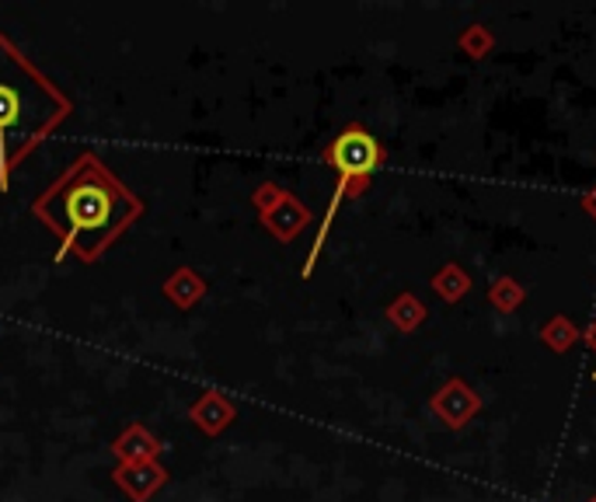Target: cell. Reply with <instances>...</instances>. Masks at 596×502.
I'll return each instance as SVG.
<instances>
[{
    "instance_id": "cell-1",
    "label": "cell",
    "mask_w": 596,
    "mask_h": 502,
    "mask_svg": "<svg viewBox=\"0 0 596 502\" xmlns=\"http://www.w3.org/2000/svg\"><path fill=\"white\" fill-rule=\"evenodd\" d=\"M140 213L143 203L109 172L98 154H80L36 199V216L80 262L102 259L105 248L119 241Z\"/></svg>"
},
{
    "instance_id": "cell-3",
    "label": "cell",
    "mask_w": 596,
    "mask_h": 502,
    "mask_svg": "<svg viewBox=\"0 0 596 502\" xmlns=\"http://www.w3.org/2000/svg\"><path fill=\"white\" fill-rule=\"evenodd\" d=\"M328 161L339 167L342 178H367L380 161V147L367 129L353 126L328 147Z\"/></svg>"
},
{
    "instance_id": "cell-5",
    "label": "cell",
    "mask_w": 596,
    "mask_h": 502,
    "mask_svg": "<svg viewBox=\"0 0 596 502\" xmlns=\"http://www.w3.org/2000/svg\"><path fill=\"white\" fill-rule=\"evenodd\" d=\"M164 290H168V297L175 300V304H181V308H189L192 304V300L199 297V293H203V279H199V276H192V273H178L172 283H168V287H164Z\"/></svg>"
},
{
    "instance_id": "cell-4",
    "label": "cell",
    "mask_w": 596,
    "mask_h": 502,
    "mask_svg": "<svg viewBox=\"0 0 596 502\" xmlns=\"http://www.w3.org/2000/svg\"><path fill=\"white\" fill-rule=\"evenodd\" d=\"M230 415H234V412H230V405H227L224 398H217V394H206V398L192 409V418H195V423L203 426V429H210V432H217L220 426H227V423H230Z\"/></svg>"
},
{
    "instance_id": "cell-2",
    "label": "cell",
    "mask_w": 596,
    "mask_h": 502,
    "mask_svg": "<svg viewBox=\"0 0 596 502\" xmlns=\"http://www.w3.org/2000/svg\"><path fill=\"white\" fill-rule=\"evenodd\" d=\"M71 98L8 36H0V189H11L14 167L71 115Z\"/></svg>"
}]
</instances>
